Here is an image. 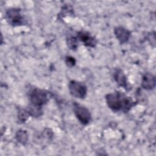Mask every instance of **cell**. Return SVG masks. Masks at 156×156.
Masks as SVG:
<instances>
[{
    "label": "cell",
    "mask_w": 156,
    "mask_h": 156,
    "mask_svg": "<svg viewBox=\"0 0 156 156\" xmlns=\"http://www.w3.org/2000/svg\"><path fill=\"white\" fill-rule=\"evenodd\" d=\"M68 47L73 51H76L79 47V40L76 37L71 36L66 38Z\"/></svg>",
    "instance_id": "5bb4252c"
},
{
    "label": "cell",
    "mask_w": 156,
    "mask_h": 156,
    "mask_svg": "<svg viewBox=\"0 0 156 156\" xmlns=\"http://www.w3.org/2000/svg\"><path fill=\"white\" fill-rule=\"evenodd\" d=\"M26 110H27L28 113H29L30 116H32L34 118L40 117L43 114V107L34 105L30 104H29L27 105Z\"/></svg>",
    "instance_id": "30bf717a"
},
{
    "label": "cell",
    "mask_w": 156,
    "mask_h": 156,
    "mask_svg": "<svg viewBox=\"0 0 156 156\" xmlns=\"http://www.w3.org/2000/svg\"><path fill=\"white\" fill-rule=\"evenodd\" d=\"M16 140L22 145H26L28 141V133L26 130L19 129L15 133Z\"/></svg>",
    "instance_id": "8fae6325"
},
{
    "label": "cell",
    "mask_w": 156,
    "mask_h": 156,
    "mask_svg": "<svg viewBox=\"0 0 156 156\" xmlns=\"http://www.w3.org/2000/svg\"><path fill=\"white\" fill-rule=\"evenodd\" d=\"M53 132L52 130L51 129H48L46 128L44 130L43 132V136H44L45 138H46L47 140H51L53 137Z\"/></svg>",
    "instance_id": "2e32d148"
},
{
    "label": "cell",
    "mask_w": 156,
    "mask_h": 156,
    "mask_svg": "<svg viewBox=\"0 0 156 156\" xmlns=\"http://www.w3.org/2000/svg\"><path fill=\"white\" fill-rule=\"evenodd\" d=\"M30 116L29 113H28L26 108H18L17 112V119L18 121L20 124L24 123Z\"/></svg>",
    "instance_id": "7c38bea8"
},
{
    "label": "cell",
    "mask_w": 156,
    "mask_h": 156,
    "mask_svg": "<svg viewBox=\"0 0 156 156\" xmlns=\"http://www.w3.org/2000/svg\"><path fill=\"white\" fill-rule=\"evenodd\" d=\"M5 19L8 24L13 27L24 26L26 24V20L20 8L8 9L5 11Z\"/></svg>",
    "instance_id": "3957f363"
},
{
    "label": "cell",
    "mask_w": 156,
    "mask_h": 156,
    "mask_svg": "<svg viewBox=\"0 0 156 156\" xmlns=\"http://www.w3.org/2000/svg\"><path fill=\"white\" fill-rule=\"evenodd\" d=\"M73 111L76 117L82 124L87 125L91 121V113L85 106L74 102L73 104Z\"/></svg>",
    "instance_id": "5b68a950"
},
{
    "label": "cell",
    "mask_w": 156,
    "mask_h": 156,
    "mask_svg": "<svg viewBox=\"0 0 156 156\" xmlns=\"http://www.w3.org/2000/svg\"><path fill=\"white\" fill-rule=\"evenodd\" d=\"M76 37L79 41H81L87 47L94 48L97 44L96 39L89 32L85 30L78 31Z\"/></svg>",
    "instance_id": "8992f818"
},
{
    "label": "cell",
    "mask_w": 156,
    "mask_h": 156,
    "mask_svg": "<svg viewBox=\"0 0 156 156\" xmlns=\"http://www.w3.org/2000/svg\"><path fill=\"white\" fill-rule=\"evenodd\" d=\"M156 80L155 76L149 73H146L141 78V87L146 90H151L155 87Z\"/></svg>",
    "instance_id": "9c48e42d"
},
{
    "label": "cell",
    "mask_w": 156,
    "mask_h": 156,
    "mask_svg": "<svg viewBox=\"0 0 156 156\" xmlns=\"http://www.w3.org/2000/svg\"><path fill=\"white\" fill-rule=\"evenodd\" d=\"M68 90L70 94L78 99H84L87 94V87L82 82L72 80L68 83Z\"/></svg>",
    "instance_id": "277c9868"
},
{
    "label": "cell",
    "mask_w": 156,
    "mask_h": 156,
    "mask_svg": "<svg viewBox=\"0 0 156 156\" xmlns=\"http://www.w3.org/2000/svg\"><path fill=\"white\" fill-rule=\"evenodd\" d=\"M105 101L108 108L115 112L127 113L136 104L132 98L119 91L107 94Z\"/></svg>",
    "instance_id": "6da1fadb"
},
{
    "label": "cell",
    "mask_w": 156,
    "mask_h": 156,
    "mask_svg": "<svg viewBox=\"0 0 156 156\" xmlns=\"http://www.w3.org/2000/svg\"><path fill=\"white\" fill-rule=\"evenodd\" d=\"M114 34L121 44L126 43L131 35V32L122 26H116L114 28Z\"/></svg>",
    "instance_id": "ba28073f"
},
{
    "label": "cell",
    "mask_w": 156,
    "mask_h": 156,
    "mask_svg": "<svg viewBox=\"0 0 156 156\" xmlns=\"http://www.w3.org/2000/svg\"><path fill=\"white\" fill-rule=\"evenodd\" d=\"M29 104L43 107L51 97V93L39 88H32L28 92Z\"/></svg>",
    "instance_id": "7a4b0ae2"
},
{
    "label": "cell",
    "mask_w": 156,
    "mask_h": 156,
    "mask_svg": "<svg viewBox=\"0 0 156 156\" xmlns=\"http://www.w3.org/2000/svg\"><path fill=\"white\" fill-rule=\"evenodd\" d=\"M73 15H74V10L73 7L71 5L65 4L62 7L60 13L58 15V17L60 19H62L66 16H73Z\"/></svg>",
    "instance_id": "4fadbf2b"
},
{
    "label": "cell",
    "mask_w": 156,
    "mask_h": 156,
    "mask_svg": "<svg viewBox=\"0 0 156 156\" xmlns=\"http://www.w3.org/2000/svg\"><path fill=\"white\" fill-rule=\"evenodd\" d=\"M113 77L116 83L119 87L124 88L127 91H129L131 89L130 84L127 80V76L122 69L120 68L115 69L113 74Z\"/></svg>",
    "instance_id": "52a82bcc"
},
{
    "label": "cell",
    "mask_w": 156,
    "mask_h": 156,
    "mask_svg": "<svg viewBox=\"0 0 156 156\" xmlns=\"http://www.w3.org/2000/svg\"><path fill=\"white\" fill-rule=\"evenodd\" d=\"M65 62L66 66L70 68L74 66L76 63L75 58L71 56H66L65 58Z\"/></svg>",
    "instance_id": "9a60e30c"
}]
</instances>
